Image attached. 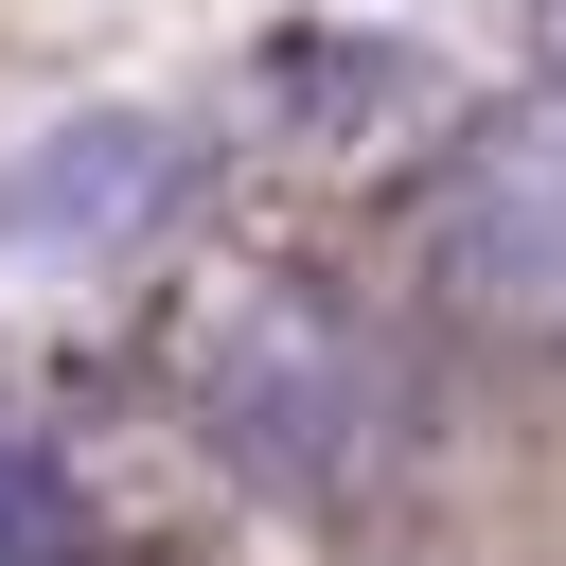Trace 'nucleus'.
I'll list each match as a JSON object with an SVG mask.
<instances>
[{"label":"nucleus","mask_w":566,"mask_h":566,"mask_svg":"<svg viewBox=\"0 0 566 566\" xmlns=\"http://www.w3.org/2000/svg\"><path fill=\"white\" fill-rule=\"evenodd\" d=\"M159 389L195 407L212 460H248L301 513H336L407 460V354L301 265H195L159 301Z\"/></svg>","instance_id":"f257e3e1"},{"label":"nucleus","mask_w":566,"mask_h":566,"mask_svg":"<svg viewBox=\"0 0 566 566\" xmlns=\"http://www.w3.org/2000/svg\"><path fill=\"white\" fill-rule=\"evenodd\" d=\"M424 301L495 354H566V88L495 106L442 177H424Z\"/></svg>","instance_id":"f03ea898"},{"label":"nucleus","mask_w":566,"mask_h":566,"mask_svg":"<svg viewBox=\"0 0 566 566\" xmlns=\"http://www.w3.org/2000/svg\"><path fill=\"white\" fill-rule=\"evenodd\" d=\"M177 212H195V124L177 106H88V124L18 142V177H0L18 265H142Z\"/></svg>","instance_id":"7ed1b4c3"}]
</instances>
